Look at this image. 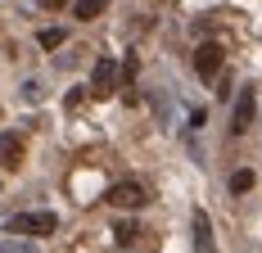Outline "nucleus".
Masks as SVG:
<instances>
[{"label": "nucleus", "mask_w": 262, "mask_h": 253, "mask_svg": "<svg viewBox=\"0 0 262 253\" xmlns=\"http://www.w3.org/2000/svg\"><path fill=\"white\" fill-rule=\"evenodd\" d=\"M5 226H9V235H50V230H59V217L54 213H14Z\"/></svg>", "instance_id": "f257e3e1"}, {"label": "nucleus", "mask_w": 262, "mask_h": 253, "mask_svg": "<svg viewBox=\"0 0 262 253\" xmlns=\"http://www.w3.org/2000/svg\"><path fill=\"white\" fill-rule=\"evenodd\" d=\"M0 253H36V244H32V240H5Z\"/></svg>", "instance_id": "f8f14e48"}, {"label": "nucleus", "mask_w": 262, "mask_h": 253, "mask_svg": "<svg viewBox=\"0 0 262 253\" xmlns=\"http://www.w3.org/2000/svg\"><path fill=\"white\" fill-rule=\"evenodd\" d=\"M190 244H194V253H217V240H212V222L204 208H194L190 213Z\"/></svg>", "instance_id": "423d86ee"}, {"label": "nucleus", "mask_w": 262, "mask_h": 253, "mask_svg": "<svg viewBox=\"0 0 262 253\" xmlns=\"http://www.w3.org/2000/svg\"><path fill=\"white\" fill-rule=\"evenodd\" d=\"M118 91V59H95V68H91V95L95 100H108Z\"/></svg>", "instance_id": "7ed1b4c3"}, {"label": "nucleus", "mask_w": 262, "mask_h": 253, "mask_svg": "<svg viewBox=\"0 0 262 253\" xmlns=\"http://www.w3.org/2000/svg\"><path fill=\"white\" fill-rule=\"evenodd\" d=\"M108 9V0H77V18H100Z\"/></svg>", "instance_id": "9d476101"}, {"label": "nucleus", "mask_w": 262, "mask_h": 253, "mask_svg": "<svg viewBox=\"0 0 262 253\" xmlns=\"http://www.w3.org/2000/svg\"><path fill=\"white\" fill-rule=\"evenodd\" d=\"M18 163H23V140L5 131L0 136V167H18Z\"/></svg>", "instance_id": "0eeeda50"}, {"label": "nucleus", "mask_w": 262, "mask_h": 253, "mask_svg": "<svg viewBox=\"0 0 262 253\" xmlns=\"http://www.w3.org/2000/svg\"><path fill=\"white\" fill-rule=\"evenodd\" d=\"M63 41H68L63 27H41V32H36V46H41V50H59Z\"/></svg>", "instance_id": "6e6552de"}, {"label": "nucleus", "mask_w": 262, "mask_h": 253, "mask_svg": "<svg viewBox=\"0 0 262 253\" xmlns=\"http://www.w3.org/2000/svg\"><path fill=\"white\" fill-rule=\"evenodd\" d=\"M231 190H235V195H249V190H253V172H249V167H239L235 177H231Z\"/></svg>", "instance_id": "9b49d317"}, {"label": "nucleus", "mask_w": 262, "mask_h": 253, "mask_svg": "<svg viewBox=\"0 0 262 253\" xmlns=\"http://www.w3.org/2000/svg\"><path fill=\"white\" fill-rule=\"evenodd\" d=\"M63 5H68V0H46V9H63Z\"/></svg>", "instance_id": "ddd939ff"}, {"label": "nucleus", "mask_w": 262, "mask_h": 253, "mask_svg": "<svg viewBox=\"0 0 262 253\" xmlns=\"http://www.w3.org/2000/svg\"><path fill=\"white\" fill-rule=\"evenodd\" d=\"M222 64H226V50H222V41H199L194 46V73L212 81V77L222 73Z\"/></svg>", "instance_id": "f03ea898"}, {"label": "nucleus", "mask_w": 262, "mask_h": 253, "mask_svg": "<svg viewBox=\"0 0 262 253\" xmlns=\"http://www.w3.org/2000/svg\"><path fill=\"white\" fill-rule=\"evenodd\" d=\"M253 113H258V95L244 86L235 95V109H231V136H244V131L253 126Z\"/></svg>", "instance_id": "39448f33"}, {"label": "nucleus", "mask_w": 262, "mask_h": 253, "mask_svg": "<svg viewBox=\"0 0 262 253\" xmlns=\"http://www.w3.org/2000/svg\"><path fill=\"white\" fill-rule=\"evenodd\" d=\"M136 235H140V226H136V222H122V217L113 222V240H118V249H122V244H131Z\"/></svg>", "instance_id": "1a4fd4ad"}, {"label": "nucleus", "mask_w": 262, "mask_h": 253, "mask_svg": "<svg viewBox=\"0 0 262 253\" xmlns=\"http://www.w3.org/2000/svg\"><path fill=\"white\" fill-rule=\"evenodd\" d=\"M108 203L131 213V208H145V203H149V190H145V181H118V185L108 190Z\"/></svg>", "instance_id": "20e7f679"}]
</instances>
